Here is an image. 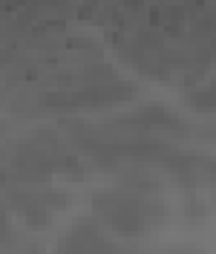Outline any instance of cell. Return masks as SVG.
<instances>
[{"mask_svg":"<svg viewBox=\"0 0 216 254\" xmlns=\"http://www.w3.org/2000/svg\"><path fill=\"white\" fill-rule=\"evenodd\" d=\"M98 205H107L98 208V211H104V217L107 222H112L118 231L124 234H139L141 231V222H144V202H141L139 196H130V193H124V196H109V199H98Z\"/></svg>","mask_w":216,"mask_h":254,"instance_id":"1","label":"cell"}]
</instances>
